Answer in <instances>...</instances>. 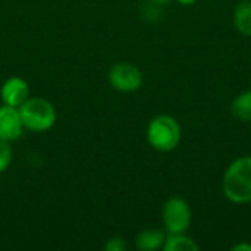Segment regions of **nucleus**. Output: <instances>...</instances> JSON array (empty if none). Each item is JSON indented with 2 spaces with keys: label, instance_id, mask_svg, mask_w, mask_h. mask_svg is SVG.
Returning <instances> with one entry per match:
<instances>
[{
  "label": "nucleus",
  "instance_id": "nucleus-1",
  "mask_svg": "<svg viewBox=\"0 0 251 251\" xmlns=\"http://www.w3.org/2000/svg\"><path fill=\"white\" fill-rule=\"evenodd\" d=\"M222 193L231 203H251V156H241L226 168L222 178Z\"/></svg>",
  "mask_w": 251,
  "mask_h": 251
},
{
  "label": "nucleus",
  "instance_id": "nucleus-2",
  "mask_svg": "<svg viewBox=\"0 0 251 251\" xmlns=\"http://www.w3.org/2000/svg\"><path fill=\"white\" fill-rule=\"evenodd\" d=\"M147 143L160 153L174 151L182 138V129L179 122L171 115L154 116L146 129Z\"/></svg>",
  "mask_w": 251,
  "mask_h": 251
},
{
  "label": "nucleus",
  "instance_id": "nucleus-3",
  "mask_svg": "<svg viewBox=\"0 0 251 251\" xmlns=\"http://www.w3.org/2000/svg\"><path fill=\"white\" fill-rule=\"evenodd\" d=\"M18 110L24 128L32 132H46L51 129L57 121L54 106L43 97H28Z\"/></svg>",
  "mask_w": 251,
  "mask_h": 251
},
{
  "label": "nucleus",
  "instance_id": "nucleus-4",
  "mask_svg": "<svg viewBox=\"0 0 251 251\" xmlns=\"http://www.w3.org/2000/svg\"><path fill=\"white\" fill-rule=\"evenodd\" d=\"M193 213L188 201L182 197H171L162 207V222L168 234L187 232L191 225Z\"/></svg>",
  "mask_w": 251,
  "mask_h": 251
},
{
  "label": "nucleus",
  "instance_id": "nucleus-5",
  "mask_svg": "<svg viewBox=\"0 0 251 251\" xmlns=\"http://www.w3.org/2000/svg\"><path fill=\"white\" fill-rule=\"evenodd\" d=\"M107 79L112 88L119 93H134L143 85L141 71L128 62H119L113 65L107 74Z\"/></svg>",
  "mask_w": 251,
  "mask_h": 251
},
{
  "label": "nucleus",
  "instance_id": "nucleus-6",
  "mask_svg": "<svg viewBox=\"0 0 251 251\" xmlns=\"http://www.w3.org/2000/svg\"><path fill=\"white\" fill-rule=\"evenodd\" d=\"M24 129L19 110L7 104L0 106V140L13 143L22 137Z\"/></svg>",
  "mask_w": 251,
  "mask_h": 251
},
{
  "label": "nucleus",
  "instance_id": "nucleus-7",
  "mask_svg": "<svg viewBox=\"0 0 251 251\" xmlns=\"http://www.w3.org/2000/svg\"><path fill=\"white\" fill-rule=\"evenodd\" d=\"M0 97L3 104L18 109L29 97V85L21 76H10L0 87Z\"/></svg>",
  "mask_w": 251,
  "mask_h": 251
},
{
  "label": "nucleus",
  "instance_id": "nucleus-8",
  "mask_svg": "<svg viewBox=\"0 0 251 251\" xmlns=\"http://www.w3.org/2000/svg\"><path fill=\"white\" fill-rule=\"evenodd\" d=\"M166 235L159 229H144L135 237V247L141 251H154L163 249Z\"/></svg>",
  "mask_w": 251,
  "mask_h": 251
},
{
  "label": "nucleus",
  "instance_id": "nucleus-9",
  "mask_svg": "<svg viewBox=\"0 0 251 251\" xmlns=\"http://www.w3.org/2000/svg\"><path fill=\"white\" fill-rule=\"evenodd\" d=\"M234 25L235 29L246 35L251 37V1L243 0L234 9Z\"/></svg>",
  "mask_w": 251,
  "mask_h": 251
},
{
  "label": "nucleus",
  "instance_id": "nucleus-10",
  "mask_svg": "<svg viewBox=\"0 0 251 251\" xmlns=\"http://www.w3.org/2000/svg\"><path fill=\"white\" fill-rule=\"evenodd\" d=\"M165 251H199L200 247L199 244L185 235V232L181 234H169L166 235L165 244H163Z\"/></svg>",
  "mask_w": 251,
  "mask_h": 251
},
{
  "label": "nucleus",
  "instance_id": "nucleus-11",
  "mask_svg": "<svg viewBox=\"0 0 251 251\" xmlns=\"http://www.w3.org/2000/svg\"><path fill=\"white\" fill-rule=\"evenodd\" d=\"M231 113L240 121L251 122V90L238 94L234 99L231 104Z\"/></svg>",
  "mask_w": 251,
  "mask_h": 251
},
{
  "label": "nucleus",
  "instance_id": "nucleus-12",
  "mask_svg": "<svg viewBox=\"0 0 251 251\" xmlns=\"http://www.w3.org/2000/svg\"><path fill=\"white\" fill-rule=\"evenodd\" d=\"M12 157H13V151L10 143L0 140V174H3L10 166Z\"/></svg>",
  "mask_w": 251,
  "mask_h": 251
},
{
  "label": "nucleus",
  "instance_id": "nucleus-13",
  "mask_svg": "<svg viewBox=\"0 0 251 251\" xmlns=\"http://www.w3.org/2000/svg\"><path fill=\"white\" fill-rule=\"evenodd\" d=\"M125 249H126V244L124 241V238H121V237H113L104 244V250L107 251H124Z\"/></svg>",
  "mask_w": 251,
  "mask_h": 251
},
{
  "label": "nucleus",
  "instance_id": "nucleus-14",
  "mask_svg": "<svg viewBox=\"0 0 251 251\" xmlns=\"http://www.w3.org/2000/svg\"><path fill=\"white\" fill-rule=\"evenodd\" d=\"M159 7H160V6H157V4H154V3L150 1V4H149L147 7H144L143 15H144L149 21H156V19L160 18V9H159Z\"/></svg>",
  "mask_w": 251,
  "mask_h": 251
},
{
  "label": "nucleus",
  "instance_id": "nucleus-15",
  "mask_svg": "<svg viewBox=\"0 0 251 251\" xmlns=\"http://www.w3.org/2000/svg\"><path fill=\"white\" fill-rule=\"evenodd\" d=\"M232 251H251V244L250 243H238L235 246L231 247Z\"/></svg>",
  "mask_w": 251,
  "mask_h": 251
},
{
  "label": "nucleus",
  "instance_id": "nucleus-16",
  "mask_svg": "<svg viewBox=\"0 0 251 251\" xmlns=\"http://www.w3.org/2000/svg\"><path fill=\"white\" fill-rule=\"evenodd\" d=\"M176 3H179L181 6H193L197 0H175Z\"/></svg>",
  "mask_w": 251,
  "mask_h": 251
},
{
  "label": "nucleus",
  "instance_id": "nucleus-17",
  "mask_svg": "<svg viewBox=\"0 0 251 251\" xmlns=\"http://www.w3.org/2000/svg\"><path fill=\"white\" fill-rule=\"evenodd\" d=\"M150 1L154 3V4H157V6H166V4H169L171 0H150Z\"/></svg>",
  "mask_w": 251,
  "mask_h": 251
}]
</instances>
